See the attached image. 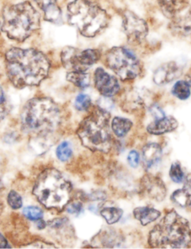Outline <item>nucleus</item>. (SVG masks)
<instances>
[{"label":"nucleus","instance_id":"nucleus-1","mask_svg":"<svg viewBox=\"0 0 191 249\" xmlns=\"http://www.w3.org/2000/svg\"><path fill=\"white\" fill-rule=\"evenodd\" d=\"M46 55L36 49L12 48L5 53V70L11 84L18 89L37 87L50 71Z\"/></svg>","mask_w":191,"mask_h":249},{"label":"nucleus","instance_id":"nucleus-2","mask_svg":"<svg viewBox=\"0 0 191 249\" xmlns=\"http://www.w3.org/2000/svg\"><path fill=\"white\" fill-rule=\"evenodd\" d=\"M21 129L36 137H47L57 130L62 122L58 105L49 97H36L29 100L21 110Z\"/></svg>","mask_w":191,"mask_h":249},{"label":"nucleus","instance_id":"nucleus-3","mask_svg":"<svg viewBox=\"0 0 191 249\" xmlns=\"http://www.w3.org/2000/svg\"><path fill=\"white\" fill-rule=\"evenodd\" d=\"M72 190L71 182L59 170L50 167L38 176L33 193L45 208L62 211L71 202Z\"/></svg>","mask_w":191,"mask_h":249},{"label":"nucleus","instance_id":"nucleus-4","mask_svg":"<svg viewBox=\"0 0 191 249\" xmlns=\"http://www.w3.org/2000/svg\"><path fill=\"white\" fill-rule=\"evenodd\" d=\"M148 243L152 248H188L191 243L189 222L174 210L169 211L150 231Z\"/></svg>","mask_w":191,"mask_h":249},{"label":"nucleus","instance_id":"nucleus-5","mask_svg":"<svg viewBox=\"0 0 191 249\" xmlns=\"http://www.w3.org/2000/svg\"><path fill=\"white\" fill-rule=\"evenodd\" d=\"M40 27V14L30 2L15 4L2 10V31L11 40L22 43Z\"/></svg>","mask_w":191,"mask_h":249},{"label":"nucleus","instance_id":"nucleus-6","mask_svg":"<svg viewBox=\"0 0 191 249\" xmlns=\"http://www.w3.org/2000/svg\"><path fill=\"white\" fill-rule=\"evenodd\" d=\"M109 111L97 106L80 124L76 134L82 145L92 151L107 154L112 149V127Z\"/></svg>","mask_w":191,"mask_h":249},{"label":"nucleus","instance_id":"nucleus-7","mask_svg":"<svg viewBox=\"0 0 191 249\" xmlns=\"http://www.w3.org/2000/svg\"><path fill=\"white\" fill-rule=\"evenodd\" d=\"M67 17L70 25L86 37H96L109 22L106 11L90 0H74L68 4Z\"/></svg>","mask_w":191,"mask_h":249},{"label":"nucleus","instance_id":"nucleus-8","mask_svg":"<svg viewBox=\"0 0 191 249\" xmlns=\"http://www.w3.org/2000/svg\"><path fill=\"white\" fill-rule=\"evenodd\" d=\"M105 64L123 81L135 79L142 72L139 59L125 47H114L108 51Z\"/></svg>","mask_w":191,"mask_h":249},{"label":"nucleus","instance_id":"nucleus-9","mask_svg":"<svg viewBox=\"0 0 191 249\" xmlns=\"http://www.w3.org/2000/svg\"><path fill=\"white\" fill-rule=\"evenodd\" d=\"M100 56L101 53L97 49L81 51L74 47H67L61 53V61L66 69L87 72L100 60Z\"/></svg>","mask_w":191,"mask_h":249},{"label":"nucleus","instance_id":"nucleus-10","mask_svg":"<svg viewBox=\"0 0 191 249\" xmlns=\"http://www.w3.org/2000/svg\"><path fill=\"white\" fill-rule=\"evenodd\" d=\"M122 28L128 43L133 45L141 44L148 35L147 22L128 10L122 14Z\"/></svg>","mask_w":191,"mask_h":249},{"label":"nucleus","instance_id":"nucleus-11","mask_svg":"<svg viewBox=\"0 0 191 249\" xmlns=\"http://www.w3.org/2000/svg\"><path fill=\"white\" fill-rule=\"evenodd\" d=\"M140 195L156 202H161L167 194L166 185L161 178L152 174H147L140 180Z\"/></svg>","mask_w":191,"mask_h":249},{"label":"nucleus","instance_id":"nucleus-12","mask_svg":"<svg viewBox=\"0 0 191 249\" xmlns=\"http://www.w3.org/2000/svg\"><path fill=\"white\" fill-rule=\"evenodd\" d=\"M94 82L96 89L103 97L111 98L120 91V85L118 80L106 72L103 68H99L96 70Z\"/></svg>","mask_w":191,"mask_h":249},{"label":"nucleus","instance_id":"nucleus-13","mask_svg":"<svg viewBox=\"0 0 191 249\" xmlns=\"http://www.w3.org/2000/svg\"><path fill=\"white\" fill-rule=\"evenodd\" d=\"M183 67L176 62H169L159 67L153 75V81L157 85L169 84L181 76Z\"/></svg>","mask_w":191,"mask_h":249},{"label":"nucleus","instance_id":"nucleus-14","mask_svg":"<svg viewBox=\"0 0 191 249\" xmlns=\"http://www.w3.org/2000/svg\"><path fill=\"white\" fill-rule=\"evenodd\" d=\"M163 151L161 146L156 142L146 144L142 148L141 157L144 168L146 171L150 172L155 170L162 160Z\"/></svg>","mask_w":191,"mask_h":249},{"label":"nucleus","instance_id":"nucleus-15","mask_svg":"<svg viewBox=\"0 0 191 249\" xmlns=\"http://www.w3.org/2000/svg\"><path fill=\"white\" fill-rule=\"evenodd\" d=\"M170 28L175 34L191 39V7L172 18Z\"/></svg>","mask_w":191,"mask_h":249},{"label":"nucleus","instance_id":"nucleus-16","mask_svg":"<svg viewBox=\"0 0 191 249\" xmlns=\"http://www.w3.org/2000/svg\"><path fill=\"white\" fill-rule=\"evenodd\" d=\"M179 126L177 120L172 116H163L150 124L147 126L148 133L153 135H161L173 132Z\"/></svg>","mask_w":191,"mask_h":249},{"label":"nucleus","instance_id":"nucleus-17","mask_svg":"<svg viewBox=\"0 0 191 249\" xmlns=\"http://www.w3.org/2000/svg\"><path fill=\"white\" fill-rule=\"evenodd\" d=\"M44 14V19L53 24L62 21V11L57 5V0H33Z\"/></svg>","mask_w":191,"mask_h":249},{"label":"nucleus","instance_id":"nucleus-18","mask_svg":"<svg viewBox=\"0 0 191 249\" xmlns=\"http://www.w3.org/2000/svg\"><path fill=\"white\" fill-rule=\"evenodd\" d=\"M171 199L181 208L191 207V174L185 178L182 189H177L172 193Z\"/></svg>","mask_w":191,"mask_h":249},{"label":"nucleus","instance_id":"nucleus-19","mask_svg":"<svg viewBox=\"0 0 191 249\" xmlns=\"http://www.w3.org/2000/svg\"><path fill=\"white\" fill-rule=\"evenodd\" d=\"M166 17L173 18L186 8L188 0H157Z\"/></svg>","mask_w":191,"mask_h":249},{"label":"nucleus","instance_id":"nucleus-20","mask_svg":"<svg viewBox=\"0 0 191 249\" xmlns=\"http://www.w3.org/2000/svg\"><path fill=\"white\" fill-rule=\"evenodd\" d=\"M134 218L139 221L142 226H147L158 219L161 213L151 207H138L134 210Z\"/></svg>","mask_w":191,"mask_h":249},{"label":"nucleus","instance_id":"nucleus-21","mask_svg":"<svg viewBox=\"0 0 191 249\" xmlns=\"http://www.w3.org/2000/svg\"><path fill=\"white\" fill-rule=\"evenodd\" d=\"M122 108L128 111L139 110L144 106L142 95L137 90H131L125 94L122 102Z\"/></svg>","mask_w":191,"mask_h":249},{"label":"nucleus","instance_id":"nucleus-22","mask_svg":"<svg viewBox=\"0 0 191 249\" xmlns=\"http://www.w3.org/2000/svg\"><path fill=\"white\" fill-rule=\"evenodd\" d=\"M133 126V122L130 119L123 117L114 118L111 124L112 132L118 138H124L128 135Z\"/></svg>","mask_w":191,"mask_h":249},{"label":"nucleus","instance_id":"nucleus-23","mask_svg":"<svg viewBox=\"0 0 191 249\" xmlns=\"http://www.w3.org/2000/svg\"><path fill=\"white\" fill-rule=\"evenodd\" d=\"M66 78L69 82L81 89H84L90 85V76L87 72L71 71L67 74Z\"/></svg>","mask_w":191,"mask_h":249},{"label":"nucleus","instance_id":"nucleus-24","mask_svg":"<svg viewBox=\"0 0 191 249\" xmlns=\"http://www.w3.org/2000/svg\"><path fill=\"white\" fill-rule=\"evenodd\" d=\"M123 211L117 207H106L100 210V213L109 224L118 222L123 215Z\"/></svg>","mask_w":191,"mask_h":249},{"label":"nucleus","instance_id":"nucleus-25","mask_svg":"<svg viewBox=\"0 0 191 249\" xmlns=\"http://www.w3.org/2000/svg\"><path fill=\"white\" fill-rule=\"evenodd\" d=\"M174 97L181 100H188L191 94V87L187 81H178L175 83L172 89Z\"/></svg>","mask_w":191,"mask_h":249},{"label":"nucleus","instance_id":"nucleus-26","mask_svg":"<svg viewBox=\"0 0 191 249\" xmlns=\"http://www.w3.org/2000/svg\"><path fill=\"white\" fill-rule=\"evenodd\" d=\"M57 157L59 161H68L73 155V148L68 141H63L59 144L56 150Z\"/></svg>","mask_w":191,"mask_h":249},{"label":"nucleus","instance_id":"nucleus-27","mask_svg":"<svg viewBox=\"0 0 191 249\" xmlns=\"http://www.w3.org/2000/svg\"><path fill=\"white\" fill-rule=\"evenodd\" d=\"M169 176H170L172 181L174 182V183H184L186 176L182 170L181 164L179 161H174V162L172 163L170 170H169Z\"/></svg>","mask_w":191,"mask_h":249},{"label":"nucleus","instance_id":"nucleus-28","mask_svg":"<svg viewBox=\"0 0 191 249\" xmlns=\"http://www.w3.org/2000/svg\"><path fill=\"white\" fill-rule=\"evenodd\" d=\"M23 215L33 221H38L43 218V212L40 208L36 206L26 207L23 209Z\"/></svg>","mask_w":191,"mask_h":249},{"label":"nucleus","instance_id":"nucleus-29","mask_svg":"<svg viewBox=\"0 0 191 249\" xmlns=\"http://www.w3.org/2000/svg\"><path fill=\"white\" fill-rule=\"evenodd\" d=\"M92 100L90 96L85 94H79L76 97L75 106L76 109L79 111H87L91 107Z\"/></svg>","mask_w":191,"mask_h":249},{"label":"nucleus","instance_id":"nucleus-30","mask_svg":"<svg viewBox=\"0 0 191 249\" xmlns=\"http://www.w3.org/2000/svg\"><path fill=\"white\" fill-rule=\"evenodd\" d=\"M7 202L9 206L14 210L20 209L23 205L22 197L15 190L10 191L7 196Z\"/></svg>","mask_w":191,"mask_h":249},{"label":"nucleus","instance_id":"nucleus-31","mask_svg":"<svg viewBox=\"0 0 191 249\" xmlns=\"http://www.w3.org/2000/svg\"><path fill=\"white\" fill-rule=\"evenodd\" d=\"M66 211L71 215H78L81 213L83 211V203L81 201H74L70 202L67 205Z\"/></svg>","mask_w":191,"mask_h":249},{"label":"nucleus","instance_id":"nucleus-32","mask_svg":"<svg viewBox=\"0 0 191 249\" xmlns=\"http://www.w3.org/2000/svg\"><path fill=\"white\" fill-rule=\"evenodd\" d=\"M128 161L130 166L134 167V168H136L140 162V155L138 151H135V150H132V151H130L128 156Z\"/></svg>","mask_w":191,"mask_h":249},{"label":"nucleus","instance_id":"nucleus-33","mask_svg":"<svg viewBox=\"0 0 191 249\" xmlns=\"http://www.w3.org/2000/svg\"><path fill=\"white\" fill-rule=\"evenodd\" d=\"M150 112H151L153 116H154L155 119H158V118L163 117L165 116V113L163 110L159 107L157 105L154 104L150 107Z\"/></svg>","mask_w":191,"mask_h":249},{"label":"nucleus","instance_id":"nucleus-34","mask_svg":"<svg viewBox=\"0 0 191 249\" xmlns=\"http://www.w3.org/2000/svg\"><path fill=\"white\" fill-rule=\"evenodd\" d=\"M37 227L39 230H43V229L47 227V222H46V221L42 218V219L37 221Z\"/></svg>","mask_w":191,"mask_h":249},{"label":"nucleus","instance_id":"nucleus-35","mask_svg":"<svg viewBox=\"0 0 191 249\" xmlns=\"http://www.w3.org/2000/svg\"><path fill=\"white\" fill-rule=\"evenodd\" d=\"M187 81L189 83L190 85H191V75L190 76L188 77V79H187Z\"/></svg>","mask_w":191,"mask_h":249}]
</instances>
